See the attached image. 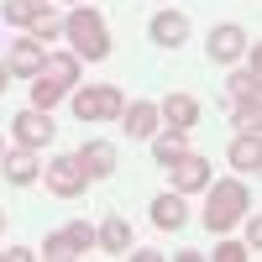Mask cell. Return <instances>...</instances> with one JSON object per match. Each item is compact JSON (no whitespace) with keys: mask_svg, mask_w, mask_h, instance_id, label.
<instances>
[{"mask_svg":"<svg viewBox=\"0 0 262 262\" xmlns=\"http://www.w3.org/2000/svg\"><path fill=\"white\" fill-rule=\"evenodd\" d=\"M184 221H189L184 194H158V200H152V226H158V231H179Z\"/></svg>","mask_w":262,"mask_h":262,"instance_id":"4fadbf2b","label":"cell"},{"mask_svg":"<svg viewBox=\"0 0 262 262\" xmlns=\"http://www.w3.org/2000/svg\"><path fill=\"white\" fill-rule=\"evenodd\" d=\"M58 32H63V21L48 16V11H37V21H32V42H53Z\"/></svg>","mask_w":262,"mask_h":262,"instance_id":"cb8c5ba5","label":"cell"},{"mask_svg":"<svg viewBox=\"0 0 262 262\" xmlns=\"http://www.w3.org/2000/svg\"><path fill=\"white\" fill-rule=\"evenodd\" d=\"M257 84H262V74H257V69L231 74V100H257Z\"/></svg>","mask_w":262,"mask_h":262,"instance_id":"7402d4cb","label":"cell"},{"mask_svg":"<svg viewBox=\"0 0 262 262\" xmlns=\"http://www.w3.org/2000/svg\"><path fill=\"white\" fill-rule=\"evenodd\" d=\"M242 210H247V189L226 179V184H215L210 189V205H205V226L210 231H231L236 221H242Z\"/></svg>","mask_w":262,"mask_h":262,"instance_id":"7a4b0ae2","label":"cell"},{"mask_svg":"<svg viewBox=\"0 0 262 262\" xmlns=\"http://www.w3.org/2000/svg\"><path fill=\"white\" fill-rule=\"evenodd\" d=\"M90 247H95V231L84 221H74V226H63V231H53L48 242H42V257H79Z\"/></svg>","mask_w":262,"mask_h":262,"instance_id":"5b68a950","label":"cell"},{"mask_svg":"<svg viewBox=\"0 0 262 262\" xmlns=\"http://www.w3.org/2000/svg\"><path fill=\"white\" fill-rule=\"evenodd\" d=\"M0 168H6V179L11 184H21V189H27V184H37V158H32V147H16V152H0Z\"/></svg>","mask_w":262,"mask_h":262,"instance_id":"5bb4252c","label":"cell"},{"mask_svg":"<svg viewBox=\"0 0 262 262\" xmlns=\"http://www.w3.org/2000/svg\"><path fill=\"white\" fill-rule=\"evenodd\" d=\"M121 121H126V137H137V142H147L152 131H158V105H147V100H137V105H121Z\"/></svg>","mask_w":262,"mask_h":262,"instance_id":"30bf717a","label":"cell"},{"mask_svg":"<svg viewBox=\"0 0 262 262\" xmlns=\"http://www.w3.org/2000/svg\"><path fill=\"white\" fill-rule=\"evenodd\" d=\"M231 121L242 126V131H257L262 126V105L257 100H231Z\"/></svg>","mask_w":262,"mask_h":262,"instance_id":"44dd1931","label":"cell"},{"mask_svg":"<svg viewBox=\"0 0 262 262\" xmlns=\"http://www.w3.org/2000/svg\"><path fill=\"white\" fill-rule=\"evenodd\" d=\"M215 257H221V262H242V257H247V247H236V242H221V247H215Z\"/></svg>","mask_w":262,"mask_h":262,"instance_id":"d4e9b609","label":"cell"},{"mask_svg":"<svg viewBox=\"0 0 262 262\" xmlns=\"http://www.w3.org/2000/svg\"><path fill=\"white\" fill-rule=\"evenodd\" d=\"M6 79H11V69H6V63H0V95H6Z\"/></svg>","mask_w":262,"mask_h":262,"instance_id":"484cf974","label":"cell"},{"mask_svg":"<svg viewBox=\"0 0 262 262\" xmlns=\"http://www.w3.org/2000/svg\"><path fill=\"white\" fill-rule=\"evenodd\" d=\"M173 184H179V194L210 189V158H200V152H184V158L173 163Z\"/></svg>","mask_w":262,"mask_h":262,"instance_id":"52a82bcc","label":"cell"},{"mask_svg":"<svg viewBox=\"0 0 262 262\" xmlns=\"http://www.w3.org/2000/svg\"><path fill=\"white\" fill-rule=\"evenodd\" d=\"M63 32H69V42H74V58H84V63H100L105 53H111V32H105L100 11H90V6L63 21Z\"/></svg>","mask_w":262,"mask_h":262,"instance_id":"6da1fadb","label":"cell"},{"mask_svg":"<svg viewBox=\"0 0 262 262\" xmlns=\"http://www.w3.org/2000/svg\"><path fill=\"white\" fill-rule=\"evenodd\" d=\"M242 48H247V32L231 27V21L210 32V58H215V63H236V58H242Z\"/></svg>","mask_w":262,"mask_h":262,"instance_id":"8fae6325","label":"cell"},{"mask_svg":"<svg viewBox=\"0 0 262 262\" xmlns=\"http://www.w3.org/2000/svg\"><path fill=\"white\" fill-rule=\"evenodd\" d=\"M74 158H79V168L90 173V179H111V173H116V147L111 142H84Z\"/></svg>","mask_w":262,"mask_h":262,"instance_id":"ba28073f","label":"cell"},{"mask_svg":"<svg viewBox=\"0 0 262 262\" xmlns=\"http://www.w3.org/2000/svg\"><path fill=\"white\" fill-rule=\"evenodd\" d=\"M121 90L116 84H90V90H79L74 95V116L79 121H111V116H121Z\"/></svg>","mask_w":262,"mask_h":262,"instance_id":"3957f363","label":"cell"},{"mask_svg":"<svg viewBox=\"0 0 262 262\" xmlns=\"http://www.w3.org/2000/svg\"><path fill=\"white\" fill-rule=\"evenodd\" d=\"M42 179H48V189L58 194V200H74V194H84V184H90V173L79 168V158H53Z\"/></svg>","mask_w":262,"mask_h":262,"instance_id":"277c9868","label":"cell"},{"mask_svg":"<svg viewBox=\"0 0 262 262\" xmlns=\"http://www.w3.org/2000/svg\"><path fill=\"white\" fill-rule=\"evenodd\" d=\"M184 152H189V147H184V131H168V137H158V142H152V158H158L163 168H173V163L184 158Z\"/></svg>","mask_w":262,"mask_h":262,"instance_id":"d6986e66","label":"cell"},{"mask_svg":"<svg viewBox=\"0 0 262 262\" xmlns=\"http://www.w3.org/2000/svg\"><path fill=\"white\" fill-rule=\"evenodd\" d=\"M63 95H69V90H63V84H53V79H32V105H37V111H53V105L63 100Z\"/></svg>","mask_w":262,"mask_h":262,"instance_id":"ffe728a7","label":"cell"},{"mask_svg":"<svg viewBox=\"0 0 262 262\" xmlns=\"http://www.w3.org/2000/svg\"><path fill=\"white\" fill-rule=\"evenodd\" d=\"M11 131H16V142H21V147H48L58 126L48 121V111H37V105H32V111H21V116L11 121Z\"/></svg>","mask_w":262,"mask_h":262,"instance_id":"8992f818","label":"cell"},{"mask_svg":"<svg viewBox=\"0 0 262 262\" xmlns=\"http://www.w3.org/2000/svg\"><path fill=\"white\" fill-rule=\"evenodd\" d=\"M158 116L168 121V131H189L194 121H200V100H194V95H168L158 105Z\"/></svg>","mask_w":262,"mask_h":262,"instance_id":"9c48e42d","label":"cell"},{"mask_svg":"<svg viewBox=\"0 0 262 262\" xmlns=\"http://www.w3.org/2000/svg\"><path fill=\"white\" fill-rule=\"evenodd\" d=\"M152 42H158V48H179V42L189 37V21L179 16V11H163V16H152Z\"/></svg>","mask_w":262,"mask_h":262,"instance_id":"9a60e30c","label":"cell"},{"mask_svg":"<svg viewBox=\"0 0 262 262\" xmlns=\"http://www.w3.org/2000/svg\"><path fill=\"white\" fill-rule=\"evenodd\" d=\"M0 226H6V210H0Z\"/></svg>","mask_w":262,"mask_h":262,"instance_id":"4316f807","label":"cell"},{"mask_svg":"<svg viewBox=\"0 0 262 262\" xmlns=\"http://www.w3.org/2000/svg\"><path fill=\"white\" fill-rule=\"evenodd\" d=\"M37 0H6V21H21V27H32V21H37Z\"/></svg>","mask_w":262,"mask_h":262,"instance_id":"603a6c76","label":"cell"},{"mask_svg":"<svg viewBox=\"0 0 262 262\" xmlns=\"http://www.w3.org/2000/svg\"><path fill=\"white\" fill-rule=\"evenodd\" d=\"M95 242H100L105 252H116V257H126V252H131V226L121 221V215H111V221L100 226V236H95Z\"/></svg>","mask_w":262,"mask_h":262,"instance_id":"e0dca14e","label":"cell"},{"mask_svg":"<svg viewBox=\"0 0 262 262\" xmlns=\"http://www.w3.org/2000/svg\"><path fill=\"white\" fill-rule=\"evenodd\" d=\"M37 6H42V0H37Z\"/></svg>","mask_w":262,"mask_h":262,"instance_id":"83f0119b","label":"cell"},{"mask_svg":"<svg viewBox=\"0 0 262 262\" xmlns=\"http://www.w3.org/2000/svg\"><path fill=\"white\" fill-rule=\"evenodd\" d=\"M42 79L63 84V90H69V84H79V58H74V53H58V58H48V63H42Z\"/></svg>","mask_w":262,"mask_h":262,"instance_id":"ac0fdd59","label":"cell"},{"mask_svg":"<svg viewBox=\"0 0 262 262\" xmlns=\"http://www.w3.org/2000/svg\"><path fill=\"white\" fill-rule=\"evenodd\" d=\"M42 63H48V53H42V42H16V48H11V58H6V69L11 74H21V79H37L42 74Z\"/></svg>","mask_w":262,"mask_h":262,"instance_id":"7c38bea8","label":"cell"},{"mask_svg":"<svg viewBox=\"0 0 262 262\" xmlns=\"http://www.w3.org/2000/svg\"><path fill=\"white\" fill-rule=\"evenodd\" d=\"M231 168H236V173H257V168H262V142H257V131H242V137L231 142Z\"/></svg>","mask_w":262,"mask_h":262,"instance_id":"2e32d148","label":"cell"}]
</instances>
